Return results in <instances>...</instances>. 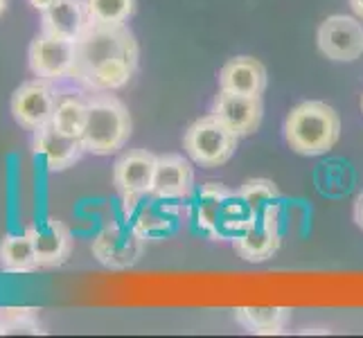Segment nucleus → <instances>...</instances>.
<instances>
[{
	"instance_id": "1",
	"label": "nucleus",
	"mask_w": 363,
	"mask_h": 338,
	"mask_svg": "<svg viewBox=\"0 0 363 338\" xmlns=\"http://www.w3.org/2000/svg\"><path fill=\"white\" fill-rule=\"evenodd\" d=\"M138 41L129 25H97L77 41V57L70 79L95 93L124 89L138 72Z\"/></svg>"
},
{
	"instance_id": "2",
	"label": "nucleus",
	"mask_w": 363,
	"mask_h": 338,
	"mask_svg": "<svg viewBox=\"0 0 363 338\" xmlns=\"http://www.w3.org/2000/svg\"><path fill=\"white\" fill-rule=\"evenodd\" d=\"M284 137L300 156H323L339 142L341 116L328 102H300L284 120Z\"/></svg>"
},
{
	"instance_id": "3",
	"label": "nucleus",
	"mask_w": 363,
	"mask_h": 338,
	"mask_svg": "<svg viewBox=\"0 0 363 338\" xmlns=\"http://www.w3.org/2000/svg\"><path fill=\"white\" fill-rule=\"evenodd\" d=\"M131 131V113L120 97L113 93H95L89 97V120L82 135L86 154H118L129 142Z\"/></svg>"
},
{
	"instance_id": "4",
	"label": "nucleus",
	"mask_w": 363,
	"mask_h": 338,
	"mask_svg": "<svg viewBox=\"0 0 363 338\" xmlns=\"http://www.w3.org/2000/svg\"><path fill=\"white\" fill-rule=\"evenodd\" d=\"M183 201L165 198L154 192L122 198L124 219L145 240H167L177 235L183 223Z\"/></svg>"
},
{
	"instance_id": "5",
	"label": "nucleus",
	"mask_w": 363,
	"mask_h": 338,
	"mask_svg": "<svg viewBox=\"0 0 363 338\" xmlns=\"http://www.w3.org/2000/svg\"><path fill=\"white\" fill-rule=\"evenodd\" d=\"M237 142H240V135L228 129L215 113L199 118L183 135V149L187 156L206 169L226 165L237 152Z\"/></svg>"
},
{
	"instance_id": "6",
	"label": "nucleus",
	"mask_w": 363,
	"mask_h": 338,
	"mask_svg": "<svg viewBox=\"0 0 363 338\" xmlns=\"http://www.w3.org/2000/svg\"><path fill=\"white\" fill-rule=\"evenodd\" d=\"M147 240L138 235L131 225L111 223L102 228L91 244V253L97 264L111 271H127L133 269L143 259Z\"/></svg>"
},
{
	"instance_id": "7",
	"label": "nucleus",
	"mask_w": 363,
	"mask_h": 338,
	"mask_svg": "<svg viewBox=\"0 0 363 338\" xmlns=\"http://www.w3.org/2000/svg\"><path fill=\"white\" fill-rule=\"evenodd\" d=\"M55 81L48 79H30L23 81L18 89L11 95V116L14 122L25 131H36L45 127V124L52 122L55 116V106H57V91H55Z\"/></svg>"
},
{
	"instance_id": "8",
	"label": "nucleus",
	"mask_w": 363,
	"mask_h": 338,
	"mask_svg": "<svg viewBox=\"0 0 363 338\" xmlns=\"http://www.w3.org/2000/svg\"><path fill=\"white\" fill-rule=\"evenodd\" d=\"M74 57H77V43L43 32L34 36L28 50V64L34 77H41L48 81L70 79Z\"/></svg>"
},
{
	"instance_id": "9",
	"label": "nucleus",
	"mask_w": 363,
	"mask_h": 338,
	"mask_svg": "<svg viewBox=\"0 0 363 338\" xmlns=\"http://www.w3.org/2000/svg\"><path fill=\"white\" fill-rule=\"evenodd\" d=\"M316 41L332 61H357L363 55V23L359 16H330L320 23Z\"/></svg>"
},
{
	"instance_id": "10",
	"label": "nucleus",
	"mask_w": 363,
	"mask_h": 338,
	"mask_svg": "<svg viewBox=\"0 0 363 338\" xmlns=\"http://www.w3.org/2000/svg\"><path fill=\"white\" fill-rule=\"evenodd\" d=\"M212 113L240 137H246L259 129L264 118V102L259 95H237L219 89Z\"/></svg>"
},
{
	"instance_id": "11",
	"label": "nucleus",
	"mask_w": 363,
	"mask_h": 338,
	"mask_svg": "<svg viewBox=\"0 0 363 338\" xmlns=\"http://www.w3.org/2000/svg\"><path fill=\"white\" fill-rule=\"evenodd\" d=\"M32 149L36 156H41L50 171H66L74 162H79L86 154L82 137L68 135L59 131L52 122L36 129L32 137Z\"/></svg>"
},
{
	"instance_id": "12",
	"label": "nucleus",
	"mask_w": 363,
	"mask_h": 338,
	"mask_svg": "<svg viewBox=\"0 0 363 338\" xmlns=\"http://www.w3.org/2000/svg\"><path fill=\"white\" fill-rule=\"evenodd\" d=\"M28 235L32 237L39 269H57L70 259L72 232L64 221L48 217L41 223L28 225Z\"/></svg>"
},
{
	"instance_id": "13",
	"label": "nucleus",
	"mask_w": 363,
	"mask_h": 338,
	"mask_svg": "<svg viewBox=\"0 0 363 338\" xmlns=\"http://www.w3.org/2000/svg\"><path fill=\"white\" fill-rule=\"evenodd\" d=\"M158 156L147 149H131L113 165V185L122 198L152 192Z\"/></svg>"
},
{
	"instance_id": "14",
	"label": "nucleus",
	"mask_w": 363,
	"mask_h": 338,
	"mask_svg": "<svg viewBox=\"0 0 363 338\" xmlns=\"http://www.w3.org/2000/svg\"><path fill=\"white\" fill-rule=\"evenodd\" d=\"M91 11L86 0H59L41 11V32L77 43L91 28Z\"/></svg>"
},
{
	"instance_id": "15",
	"label": "nucleus",
	"mask_w": 363,
	"mask_h": 338,
	"mask_svg": "<svg viewBox=\"0 0 363 338\" xmlns=\"http://www.w3.org/2000/svg\"><path fill=\"white\" fill-rule=\"evenodd\" d=\"M152 192L165 198L187 201L194 194V167L179 154H162L156 160Z\"/></svg>"
},
{
	"instance_id": "16",
	"label": "nucleus",
	"mask_w": 363,
	"mask_h": 338,
	"mask_svg": "<svg viewBox=\"0 0 363 338\" xmlns=\"http://www.w3.org/2000/svg\"><path fill=\"white\" fill-rule=\"evenodd\" d=\"M269 74L262 61L253 57H235L219 72V89L237 95H259L267 91Z\"/></svg>"
},
{
	"instance_id": "17",
	"label": "nucleus",
	"mask_w": 363,
	"mask_h": 338,
	"mask_svg": "<svg viewBox=\"0 0 363 338\" xmlns=\"http://www.w3.org/2000/svg\"><path fill=\"white\" fill-rule=\"evenodd\" d=\"M280 246H282L280 225L269 221H255L248 230H244L233 240V250L237 253V257L250 261V264H262V261L275 257Z\"/></svg>"
},
{
	"instance_id": "18",
	"label": "nucleus",
	"mask_w": 363,
	"mask_h": 338,
	"mask_svg": "<svg viewBox=\"0 0 363 338\" xmlns=\"http://www.w3.org/2000/svg\"><path fill=\"white\" fill-rule=\"evenodd\" d=\"M230 194V187H226L219 181H208L199 187L190 203V221L199 232L210 237L212 242H217V223H219V212L221 205Z\"/></svg>"
},
{
	"instance_id": "19",
	"label": "nucleus",
	"mask_w": 363,
	"mask_h": 338,
	"mask_svg": "<svg viewBox=\"0 0 363 338\" xmlns=\"http://www.w3.org/2000/svg\"><path fill=\"white\" fill-rule=\"evenodd\" d=\"M240 192L246 203L253 210L257 221H269L280 225L282 217V194L278 185L269 179H248L244 185H240Z\"/></svg>"
},
{
	"instance_id": "20",
	"label": "nucleus",
	"mask_w": 363,
	"mask_h": 338,
	"mask_svg": "<svg viewBox=\"0 0 363 338\" xmlns=\"http://www.w3.org/2000/svg\"><path fill=\"white\" fill-rule=\"evenodd\" d=\"M291 307H237L235 320L250 334L273 336L284 332L291 320Z\"/></svg>"
},
{
	"instance_id": "21",
	"label": "nucleus",
	"mask_w": 363,
	"mask_h": 338,
	"mask_svg": "<svg viewBox=\"0 0 363 338\" xmlns=\"http://www.w3.org/2000/svg\"><path fill=\"white\" fill-rule=\"evenodd\" d=\"M255 221H257V217L253 215V210H250V205L246 203V198L237 190H230V194L226 196V201H223L221 212H219L217 242H226V240L233 242L237 235L248 230Z\"/></svg>"
},
{
	"instance_id": "22",
	"label": "nucleus",
	"mask_w": 363,
	"mask_h": 338,
	"mask_svg": "<svg viewBox=\"0 0 363 338\" xmlns=\"http://www.w3.org/2000/svg\"><path fill=\"white\" fill-rule=\"evenodd\" d=\"M0 269L5 273H32L39 269L32 237L25 230L23 235H5L0 242Z\"/></svg>"
},
{
	"instance_id": "23",
	"label": "nucleus",
	"mask_w": 363,
	"mask_h": 338,
	"mask_svg": "<svg viewBox=\"0 0 363 338\" xmlns=\"http://www.w3.org/2000/svg\"><path fill=\"white\" fill-rule=\"evenodd\" d=\"M86 120H89V97H84L79 93H70V91L57 95L52 124L59 131L82 137L86 129Z\"/></svg>"
},
{
	"instance_id": "24",
	"label": "nucleus",
	"mask_w": 363,
	"mask_h": 338,
	"mask_svg": "<svg viewBox=\"0 0 363 338\" xmlns=\"http://www.w3.org/2000/svg\"><path fill=\"white\" fill-rule=\"evenodd\" d=\"M97 25H127L135 14V0H86Z\"/></svg>"
},
{
	"instance_id": "25",
	"label": "nucleus",
	"mask_w": 363,
	"mask_h": 338,
	"mask_svg": "<svg viewBox=\"0 0 363 338\" xmlns=\"http://www.w3.org/2000/svg\"><path fill=\"white\" fill-rule=\"evenodd\" d=\"M43 334H45V329L39 322V318H36V311L21 320L5 325V336H43Z\"/></svg>"
},
{
	"instance_id": "26",
	"label": "nucleus",
	"mask_w": 363,
	"mask_h": 338,
	"mask_svg": "<svg viewBox=\"0 0 363 338\" xmlns=\"http://www.w3.org/2000/svg\"><path fill=\"white\" fill-rule=\"evenodd\" d=\"M34 311H36L34 307H0V320H3L5 325H9V322L34 314Z\"/></svg>"
},
{
	"instance_id": "27",
	"label": "nucleus",
	"mask_w": 363,
	"mask_h": 338,
	"mask_svg": "<svg viewBox=\"0 0 363 338\" xmlns=\"http://www.w3.org/2000/svg\"><path fill=\"white\" fill-rule=\"evenodd\" d=\"M354 221L357 225L363 230V192L357 196V203H354Z\"/></svg>"
},
{
	"instance_id": "28",
	"label": "nucleus",
	"mask_w": 363,
	"mask_h": 338,
	"mask_svg": "<svg viewBox=\"0 0 363 338\" xmlns=\"http://www.w3.org/2000/svg\"><path fill=\"white\" fill-rule=\"evenodd\" d=\"M28 3L36 9V11H43L48 7H52L55 3H59V0H28Z\"/></svg>"
},
{
	"instance_id": "29",
	"label": "nucleus",
	"mask_w": 363,
	"mask_h": 338,
	"mask_svg": "<svg viewBox=\"0 0 363 338\" xmlns=\"http://www.w3.org/2000/svg\"><path fill=\"white\" fill-rule=\"evenodd\" d=\"M350 7H352L354 14L363 21V0H350Z\"/></svg>"
},
{
	"instance_id": "30",
	"label": "nucleus",
	"mask_w": 363,
	"mask_h": 338,
	"mask_svg": "<svg viewBox=\"0 0 363 338\" xmlns=\"http://www.w3.org/2000/svg\"><path fill=\"white\" fill-rule=\"evenodd\" d=\"M7 5H9V0H0V18H3V14L7 11Z\"/></svg>"
},
{
	"instance_id": "31",
	"label": "nucleus",
	"mask_w": 363,
	"mask_h": 338,
	"mask_svg": "<svg viewBox=\"0 0 363 338\" xmlns=\"http://www.w3.org/2000/svg\"><path fill=\"white\" fill-rule=\"evenodd\" d=\"M0 336H5V322L0 320Z\"/></svg>"
},
{
	"instance_id": "32",
	"label": "nucleus",
	"mask_w": 363,
	"mask_h": 338,
	"mask_svg": "<svg viewBox=\"0 0 363 338\" xmlns=\"http://www.w3.org/2000/svg\"><path fill=\"white\" fill-rule=\"evenodd\" d=\"M361 108H363V97H361Z\"/></svg>"
}]
</instances>
